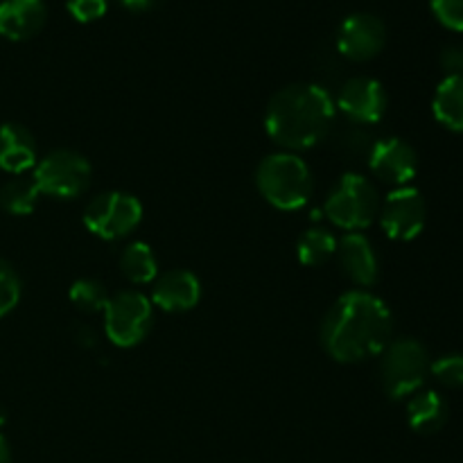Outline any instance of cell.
I'll return each instance as SVG.
<instances>
[{
	"mask_svg": "<svg viewBox=\"0 0 463 463\" xmlns=\"http://www.w3.org/2000/svg\"><path fill=\"white\" fill-rule=\"evenodd\" d=\"M393 317L387 303L366 289L342 294L321 324L324 351L342 364L371 360L389 346Z\"/></svg>",
	"mask_w": 463,
	"mask_h": 463,
	"instance_id": "1",
	"label": "cell"
},
{
	"mask_svg": "<svg viewBox=\"0 0 463 463\" xmlns=\"http://www.w3.org/2000/svg\"><path fill=\"white\" fill-rule=\"evenodd\" d=\"M337 116L333 95L319 84H289L267 104L265 129L276 145L301 152L330 134Z\"/></svg>",
	"mask_w": 463,
	"mask_h": 463,
	"instance_id": "2",
	"label": "cell"
},
{
	"mask_svg": "<svg viewBox=\"0 0 463 463\" xmlns=\"http://www.w3.org/2000/svg\"><path fill=\"white\" fill-rule=\"evenodd\" d=\"M258 193L267 203L285 213L298 211L315 193L310 167L294 152H276L260 161L256 170Z\"/></svg>",
	"mask_w": 463,
	"mask_h": 463,
	"instance_id": "3",
	"label": "cell"
},
{
	"mask_svg": "<svg viewBox=\"0 0 463 463\" xmlns=\"http://www.w3.org/2000/svg\"><path fill=\"white\" fill-rule=\"evenodd\" d=\"M324 213L335 226L346 233H360L369 229L380 215V197L375 185L366 176L348 172L339 176L337 184L328 193Z\"/></svg>",
	"mask_w": 463,
	"mask_h": 463,
	"instance_id": "4",
	"label": "cell"
},
{
	"mask_svg": "<svg viewBox=\"0 0 463 463\" xmlns=\"http://www.w3.org/2000/svg\"><path fill=\"white\" fill-rule=\"evenodd\" d=\"M380 357V378L389 398L402 401L420 392L430 371V355L419 339H392Z\"/></svg>",
	"mask_w": 463,
	"mask_h": 463,
	"instance_id": "5",
	"label": "cell"
},
{
	"mask_svg": "<svg viewBox=\"0 0 463 463\" xmlns=\"http://www.w3.org/2000/svg\"><path fill=\"white\" fill-rule=\"evenodd\" d=\"M154 324V306L149 297L136 289L109 297L104 306V333L118 348H134L149 335Z\"/></svg>",
	"mask_w": 463,
	"mask_h": 463,
	"instance_id": "6",
	"label": "cell"
},
{
	"mask_svg": "<svg viewBox=\"0 0 463 463\" xmlns=\"http://www.w3.org/2000/svg\"><path fill=\"white\" fill-rule=\"evenodd\" d=\"M90 163L75 149H54L34 165V184L41 194L54 199H77L90 184Z\"/></svg>",
	"mask_w": 463,
	"mask_h": 463,
	"instance_id": "7",
	"label": "cell"
},
{
	"mask_svg": "<svg viewBox=\"0 0 463 463\" xmlns=\"http://www.w3.org/2000/svg\"><path fill=\"white\" fill-rule=\"evenodd\" d=\"M143 222V203L129 193L111 190L90 199L84 208V226L102 240H120Z\"/></svg>",
	"mask_w": 463,
	"mask_h": 463,
	"instance_id": "8",
	"label": "cell"
},
{
	"mask_svg": "<svg viewBox=\"0 0 463 463\" xmlns=\"http://www.w3.org/2000/svg\"><path fill=\"white\" fill-rule=\"evenodd\" d=\"M428 222V206L420 190L411 185L392 190L380 208V224L384 233L398 242H410L419 238Z\"/></svg>",
	"mask_w": 463,
	"mask_h": 463,
	"instance_id": "9",
	"label": "cell"
},
{
	"mask_svg": "<svg viewBox=\"0 0 463 463\" xmlns=\"http://www.w3.org/2000/svg\"><path fill=\"white\" fill-rule=\"evenodd\" d=\"M387 43V27L383 18L369 12H355L344 18L337 32V50L351 61H369L378 57Z\"/></svg>",
	"mask_w": 463,
	"mask_h": 463,
	"instance_id": "10",
	"label": "cell"
},
{
	"mask_svg": "<svg viewBox=\"0 0 463 463\" xmlns=\"http://www.w3.org/2000/svg\"><path fill=\"white\" fill-rule=\"evenodd\" d=\"M387 90L373 77H353L339 89L335 107L353 125H378L387 113Z\"/></svg>",
	"mask_w": 463,
	"mask_h": 463,
	"instance_id": "11",
	"label": "cell"
},
{
	"mask_svg": "<svg viewBox=\"0 0 463 463\" xmlns=\"http://www.w3.org/2000/svg\"><path fill=\"white\" fill-rule=\"evenodd\" d=\"M369 167L380 181L402 188L410 185L419 172V154L407 140L389 136L371 145Z\"/></svg>",
	"mask_w": 463,
	"mask_h": 463,
	"instance_id": "12",
	"label": "cell"
},
{
	"mask_svg": "<svg viewBox=\"0 0 463 463\" xmlns=\"http://www.w3.org/2000/svg\"><path fill=\"white\" fill-rule=\"evenodd\" d=\"M149 301L163 312H188L202 301V283L188 269L163 271L152 283Z\"/></svg>",
	"mask_w": 463,
	"mask_h": 463,
	"instance_id": "13",
	"label": "cell"
},
{
	"mask_svg": "<svg viewBox=\"0 0 463 463\" xmlns=\"http://www.w3.org/2000/svg\"><path fill=\"white\" fill-rule=\"evenodd\" d=\"M337 256L344 274L351 279V283L360 285V289L378 283V253L364 233H344L342 240H337Z\"/></svg>",
	"mask_w": 463,
	"mask_h": 463,
	"instance_id": "14",
	"label": "cell"
},
{
	"mask_svg": "<svg viewBox=\"0 0 463 463\" xmlns=\"http://www.w3.org/2000/svg\"><path fill=\"white\" fill-rule=\"evenodd\" d=\"M48 21L43 0H0V36L27 41L39 34Z\"/></svg>",
	"mask_w": 463,
	"mask_h": 463,
	"instance_id": "15",
	"label": "cell"
},
{
	"mask_svg": "<svg viewBox=\"0 0 463 463\" xmlns=\"http://www.w3.org/2000/svg\"><path fill=\"white\" fill-rule=\"evenodd\" d=\"M39 163L34 136L18 122L0 125V170L9 175H23Z\"/></svg>",
	"mask_w": 463,
	"mask_h": 463,
	"instance_id": "16",
	"label": "cell"
},
{
	"mask_svg": "<svg viewBox=\"0 0 463 463\" xmlns=\"http://www.w3.org/2000/svg\"><path fill=\"white\" fill-rule=\"evenodd\" d=\"M448 402L437 392H416L407 402V423L419 434H434L446 425Z\"/></svg>",
	"mask_w": 463,
	"mask_h": 463,
	"instance_id": "17",
	"label": "cell"
},
{
	"mask_svg": "<svg viewBox=\"0 0 463 463\" xmlns=\"http://www.w3.org/2000/svg\"><path fill=\"white\" fill-rule=\"evenodd\" d=\"M432 111L446 129L463 134V75H446L434 90Z\"/></svg>",
	"mask_w": 463,
	"mask_h": 463,
	"instance_id": "18",
	"label": "cell"
},
{
	"mask_svg": "<svg viewBox=\"0 0 463 463\" xmlns=\"http://www.w3.org/2000/svg\"><path fill=\"white\" fill-rule=\"evenodd\" d=\"M120 271L129 283L152 285L158 276V260L147 242H131L120 256Z\"/></svg>",
	"mask_w": 463,
	"mask_h": 463,
	"instance_id": "19",
	"label": "cell"
},
{
	"mask_svg": "<svg viewBox=\"0 0 463 463\" xmlns=\"http://www.w3.org/2000/svg\"><path fill=\"white\" fill-rule=\"evenodd\" d=\"M337 253V238L324 226L306 231L297 242L298 262L306 267H321Z\"/></svg>",
	"mask_w": 463,
	"mask_h": 463,
	"instance_id": "20",
	"label": "cell"
},
{
	"mask_svg": "<svg viewBox=\"0 0 463 463\" xmlns=\"http://www.w3.org/2000/svg\"><path fill=\"white\" fill-rule=\"evenodd\" d=\"M41 190L34 184V179H12L0 188V206L9 213V215L25 217L34 213L36 203H39Z\"/></svg>",
	"mask_w": 463,
	"mask_h": 463,
	"instance_id": "21",
	"label": "cell"
},
{
	"mask_svg": "<svg viewBox=\"0 0 463 463\" xmlns=\"http://www.w3.org/2000/svg\"><path fill=\"white\" fill-rule=\"evenodd\" d=\"M109 301V292L104 283L98 279H80L71 288V303L81 312H104V306Z\"/></svg>",
	"mask_w": 463,
	"mask_h": 463,
	"instance_id": "22",
	"label": "cell"
},
{
	"mask_svg": "<svg viewBox=\"0 0 463 463\" xmlns=\"http://www.w3.org/2000/svg\"><path fill=\"white\" fill-rule=\"evenodd\" d=\"M21 279L7 260L0 258V319L14 310L21 301Z\"/></svg>",
	"mask_w": 463,
	"mask_h": 463,
	"instance_id": "23",
	"label": "cell"
},
{
	"mask_svg": "<svg viewBox=\"0 0 463 463\" xmlns=\"http://www.w3.org/2000/svg\"><path fill=\"white\" fill-rule=\"evenodd\" d=\"M430 371H432V375L443 387H463V355H459V353H452V355H443L439 360H434L430 364Z\"/></svg>",
	"mask_w": 463,
	"mask_h": 463,
	"instance_id": "24",
	"label": "cell"
},
{
	"mask_svg": "<svg viewBox=\"0 0 463 463\" xmlns=\"http://www.w3.org/2000/svg\"><path fill=\"white\" fill-rule=\"evenodd\" d=\"M434 18L452 32H463V0H430Z\"/></svg>",
	"mask_w": 463,
	"mask_h": 463,
	"instance_id": "25",
	"label": "cell"
},
{
	"mask_svg": "<svg viewBox=\"0 0 463 463\" xmlns=\"http://www.w3.org/2000/svg\"><path fill=\"white\" fill-rule=\"evenodd\" d=\"M66 7L75 21L93 23V21H99V18L107 14L109 3L107 0H68Z\"/></svg>",
	"mask_w": 463,
	"mask_h": 463,
	"instance_id": "26",
	"label": "cell"
},
{
	"mask_svg": "<svg viewBox=\"0 0 463 463\" xmlns=\"http://www.w3.org/2000/svg\"><path fill=\"white\" fill-rule=\"evenodd\" d=\"M353 125V122H351ZM371 138L369 136H366V131L362 129L360 125H353L351 129L348 131H344L342 134V147L344 149H348V152L353 154V156H355V154H369L371 152Z\"/></svg>",
	"mask_w": 463,
	"mask_h": 463,
	"instance_id": "27",
	"label": "cell"
},
{
	"mask_svg": "<svg viewBox=\"0 0 463 463\" xmlns=\"http://www.w3.org/2000/svg\"><path fill=\"white\" fill-rule=\"evenodd\" d=\"M441 66L448 75H463V45H448L441 52Z\"/></svg>",
	"mask_w": 463,
	"mask_h": 463,
	"instance_id": "28",
	"label": "cell"
},
{
	"mask_svg": "<svg viewBox=\"0 0 463 463\" xmlns=\"http://www.w3.org/2000/svg\"><path fill=\"white\" fill-rule=\"evenodd\" d=\"M75 342L80 344L81 348H93L95 342H98V337H95L93 328H89V326H81V328L75 333Z\"/></svg>",
	"mask_w": 463,
	"mask_h": 463,
	"instance_id": "29",
	"label": "cell"
},
{
	"mask_svg": "<svg viewBox=\"0 0 463 463\" xmlns=\"http://www.w3.org/2000/svg\"><path fill=\"white\" fill-rule=\"evenodd\" d=\"M118 3L129 9V12H147L154 5V0H118Z\"/></svg>",
	"mask_w": 463,
	"mask_h": 463,
	"instance_id": "30",
	"label": "cell"
},
{
	"mask_svg": "<svg viewBox=\"0 0 463 463\" xmlns=\"http://www.w3.org/2000/svg\"><path fill=\"white\" fill-rule=\"evenodd\" d=\"M0 463H12V452H9V446L3 434H0Z\"/></svg>",
	"mask_w": 463,
	"mask_h": 463,
	"instance_id": "31",
	"label": "cell"
}]
</instances>
